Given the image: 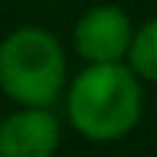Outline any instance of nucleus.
I'll return each mask as SVG.
<instances>
[{
  "mask_svg": "<svg viewBox=\"0 0 157 157\" xmlns=\"http://www.w3.org/2000/svg\"><path fill=\"white\" fill-rule=\"evenodd\" d=\"M0 91L18 106H55L67 91V55L60 39L36 24L3 36Z\"/></svg>",
  "mask_w": 157,
  "mask_h": 157,
  "instance_id": "nucleus-2",
  "label": "nucleus"
},
{
  "mask_svg": "<svg viewBox=\"0 0 157 157\" xmlns=\"http://www.w3.org/2000/svg\"><path fill=\"white\" fill-rule=\"evenodd\" d=\"M124 63L142 82H154L157 85V18L145 21V24H139L133 30V39H130Z\"/></svg>",
  "mask_w": 157,
  "mask_h": 157,
  "instance_id": "nucleus-5",
  "label": "nucleus"
},
{
  "mask_svg": "<svg viewBox=\"0 0 157 157\" xmlns=\"http://www.w3.org/2000/svg\"><path fill=\"white\" fill-rule=\"evenodd\" d=\"M60 121L52 106H18L0 121V157H55Z\"/></svg>",
  "mask_w": 157,
  "mask_h": 157,
  "instance_id": "nucleus-4",
  "label": "nucleus"
},
{
  "mask_svg": "<svg viewBox=\"0 0 157 157\" xmlns=\"http://www.w3.org/2000/svg\"><path fill=\"white\" fill-rule=\"evenodd\" d=\"M67 118L91 142H118L142 118V78L124 63H88L67 85Z\"/></svg>",
  "mask_w": 157,
  "mask_h": 157,
  "instance_id": "nucleus-1",
  "label": "nucleus"
},
{
  "mask_svg": "<svg viewBox=\"0 0 157 157\" xmlns=\"http://www.w3.org/2000/svg\"><path fill=\"white\" fill-rule=\"evenodd\" d=\"M133 21L115 3H100L82 12L73 27V45L85 63H118L127 58Z\"/></svg>",
  "mask_w": 157,
  "mask_h": 157,
  "instance_id": "nucleus-3",
  "label": "nucleus"
}]
</instances>
